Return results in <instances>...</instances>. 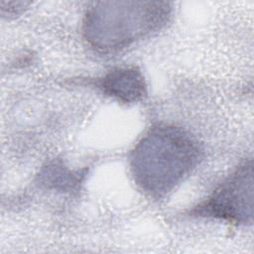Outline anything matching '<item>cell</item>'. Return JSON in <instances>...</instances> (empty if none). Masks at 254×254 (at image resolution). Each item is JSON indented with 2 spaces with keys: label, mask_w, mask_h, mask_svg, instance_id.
<instances>
[{
  "label": "cell",
  "mask_w": 254,
  "mask_h": 254,
  "mask_svg": "<svg viewBox=\"0 0 254 254\" xmlns=\"http://www.w3.org/2000/svg\"><path fill=\"white\" fill-rule=\"evenodd\" d=\"M200 151L184 130L158 125L141 139L131 157L136 183L154 196L171 191L197 164Z\"/></svg>",
  "instance_id": "6da1fadb"
},
{
  "label": "cell",
  "mask_w": 254,
  "mask_h": 254,
  "mask_svg": "<svg viewBox=\"0 0 254 254\" xmlns=\"http://www.w3.org/2000/svg\"><path fill=\"white\" fill-rule=\"evenodd\" d=\"M169 13L167 3L97 2L86 12L84 35L98 50H120L160 29Z\"/></svg>",
  "instance_id": "7a4b0ae2"
},
{
  "label": "cell",
  "mask_w": 254,
  "mask_h": 254,
  "mask_svg": "<svg viewBox=\"0 0 254 254\" xmlns=\"http://www.w3.org/2000/svg\"><path fill=\"white\" fill-rule=\"evenodd\" d=\"M195 212L236 223L252 221L253 171L251 161L241 165L231 174Z\"/></svg>",
  "instance_id": "3957f363"
},
{
  "label": "cell",
  "mask_w": 254,
  "mask_h": 254,
  "mask_svg": "<svg viewBox=\"0 0 254 254\" xmlns=\"http://www.w3.org/2000/svg\"><path fill=\"white\" fill-rule=\"evenodd\" d=\"M102 90L123 102H134L144 97L146 85L140 70L135 67L116 68L100 80Z\"/></svg>",
  "instance_id": "277c9868"
}]
</instances>
